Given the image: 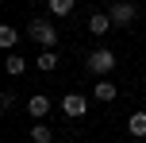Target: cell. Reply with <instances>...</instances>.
I'll return each mask as SVG.
<instances>
[{
    "label": "cell",
    "instance_id": "6da1fadb",
    "mask_svg": "<svg viewBox=\"0 0 146 143\" xmlns=\"http://www.w3.org/2000/svg\"><path fill=\"white\" fill-rule=\"evenodd\" d=\"M27 35L35 39L42 50H54V43H58V31H54V23H46V19H31L27 23Z\"/></svg>",
    "mask_w": 146,
    "mask_h": 143
},
{
    "label": "cell",
    "instance_id": "7a4b0ae2",
    "mask_svg": "<svg viewBox=\"0 0 146 143\" xmlns=\"http://www.w3.org/2000/svg\"><path fill=\"white\" fill-rule=\"evenodd\" d=\"M85 66H88V74H111V70H115V54L100 46V50H92V54H88V62H85Z\"/></svg>",
    "mask_w": 146,
    "mask_h": 143
},
{
    "label": "cell",
    "instance_id": "3957f363",
    "mask_svg": "<svg viewBox=\"0 0 146 143\" xmlns=\"http://www.w3.org/2000/svg\"><path fill=\"white\" fill-rule=\"evenodd\" d=\"M108 15H111L115 27H127V23H135V15H139V12H135V4H127V0H115Z\"/></svg>",
    "mask_w": 146,
    "mask_h": 143
},
{
    "label": "cell",
    "instance_id": "277c9868",
    "mask_svg": "<svg viewBox=\"0 0 146 143\" xmlns=\"http://www.w3.org/2000/svg\"><path fill=\"white\" fill-rule=\"evenodd\" d=\"M85 108H88V101L81 97V93H66V97H62V112H66L69 120H81Z\"/></svg>",
    "mask_w": 146,
    "mask_h": 143
},
{
    "label": "cell",
    "instance_id": "5b68a950",
    "mask_svg": "<svg viewBox=\"0 0 146 143\" xmlns=\"http://www.w3.org/2000/svg\"><path fill=\"white\" fill-rule=\"evenodd\" d=\"M50 108H54V105H50V97H42V93H35V97L27 101V112L35 116V120H42V116L50 112Z\"/></svg>",
    "mask_w": 146,
    "mask_h": 143
},
{
    "label": "cell",
    "instance_id": "8992f818",
    "mask_svg": "<svg viewBox=\"0 0 146 143\" xmlns=\"http://www.w3.org/2000/svg\"><path fill=\"white\" fill-rule=\"evenodd\" d=\"M127 132H131L135 139H146V112H135L131 120H127Z\"/></svg>",
    "mask_w": 146,
    "mask_h": 143
},
{
    "label": "cell",
    "instance_id": "52a82bcc",
    "mask_svg": "<svg viewBox=\"0 0 146 143\" xmlns=\"http://www.w3.org/2000/svg\"><path fill=\"white\" fill-rule=\"evenodd\" d=\"M108 27H111V15L108 12H96L92 19H88V31H92V35H104Z\"/></svg>",
    "mask_w": 146,
    "mask_h": 143
},
{
    "label": "cell",
    "instance_id": "ba28073f",
    "mask_svg": "<svg viewBox=\"0 0 146 143\" xmlns=\"http://www.w3.org/2000/svg\"><path fill=\"white\" fill-rule=\"evenodd\" d=\"M15 43H19V31H15L12 23H4V27H0V46H4V50H12Z\"/></svg>",
    "mask_w": 146,
    "mask_h": 143
},
{
    "label": "cell",
    "instance_id": "9c48e42d",
    "mask_svg": "<svg viewBox=\"0 0 146 143\" xmlns=\"http://www.w3.org/2000/svg\"><path fill=\"white\" fill-rule=\"evenodd\" d=\"M96 101H115V85L111 81H96V93H92Z\"/></svg>",
    "mask_w": 146,
    "mask_h": 143
},
{
    "label": "cell",
    "instance_id": "30bf717a",
    "mask_svg": "<svg viewBox=\"0 0 146 143\" xmlns=\"http://www.w3.org/2000/svg\"><path fill=\"white\" fill-rule=\"evenodd\" d=\"M31 139H35V143H50V139H54V132L46 128V124H35V128H31Z\"/></svg>",
    "mask_w": 146,
    "mask_h": 143
},
{
    "label": "cell",
    "instance_id": "8fae6325",
    "mask_svg": "<svg viewBox=\"0 0 146 143\" xmlns=\"http://www.w3.org/2000/svg\"><path fill=\"white\" fill-rule=\"evenodd\" d=\"M58 66V50H42L38 54V70H54Z\"/></svg>",
    "mask_w": 146,
    "mask_h": 143
},
{
    "label": "cell",
    "instance_id": "7c38bea8",
    "mask_svg": "<svg viewBox=\"0 0 146 143\" xmlns=\"http://www.w3.org/2000/svg\"><path fill=\"white\" fill-rule=\"evenodd\" d=\"M50 12L54 15H69L73 12V0H50Z\"/></svg>",
    "mask_w": 146,
    "mask_h": 143
},
{
    "label": "cell",
    "instance_id": "4fadbf2b",
    "mask_svg": "<svg viewBox=\"0 0 146 143\" xmlns=\"http://www.w3.org/2000/svg\"><path fill=\"white\" fill-rule=\"evenodd\" d=\"M8 74H23V58L19 54H8Z\"/></svg>",
    "mask_w": 146,
    "mask_h": 143
}]
</instances>
